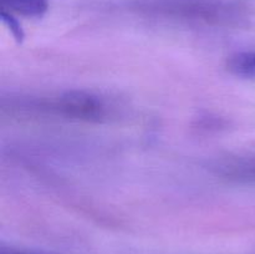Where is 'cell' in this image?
I'll return each instance as SVG.
<instances>
[{
    "label": "cell",
    "instance_id": "obj_5",
    "mask_svg": "<svg viewBox=\"0 0 255 254\" xmlns=\"http://www.w3.org/2000/svg\"><path fill=\"white\" fill-rule=\"evenodd\" d=\"M227 66L237 76L255 80V51H242L232 55Z\"/></svg>",
    "mask_w": 255,
    "mask_h": 254
},
{
    "label": "cell",
    "instance_id": "obj_1",
    "mask_svg": "<svg viewBox=\"0 0 255 254\" xmlns=\"http://www.w3.org/2000/svg\"><path fill=\"white\" fill-rule=\"evenodd\" d=\"M136 7L148 16L206 26H241L248 20L247 7L229 0H141Z\"/></svg>",
    "mask_w": 255,
    "mask_h": 254
},
{
    "label": "cell",
    "instance_id": "obj_3",
    "mask_svg": "<svg viewBox=\"0 0 255 254\" xmlns=\"http://www.w3.org/2000/svg\"><path fill=\"white\" fill-rule=\"evenodd\" d=\"M214 173L233 183L255 184V153L228 154L214 161Z\"/></svg>",
    "mask_w": 255,
    "mask_h": 254
},
{
    "label": "cell",
    "instance_id": "obj_2",
    "mask_svg": "<svg viewBox=\"0 0 255 254\" xmlns=\"http://www.w3.org/2000/svg\"><path fill=\"white\" fill-rule=\"evenodd\" d=\"M11 114L45 116L84 122H102L112 107L99 95L87 91H65L40 97H20L2 104Z\"/></svg>",
    "mask_w": 255,
    "mask_h": 254
},
{
    "label": "cell",
    "instance_id": "obj_4",
    "mask_svg": "<svg viewBox=\"0 0 255 254\" xmlns=\"http://www.w3.org/2000/svg\"><path fill=\"white\" fill-rule=\"evenodd\" d=\"M4 11L25 17H40L47 11V0H0Z\"/></svg>",
    "mask_w": 255,
    "mask_h": 254
},
{
    "label": "cell",
    "instance_id": "obj_6",
    "mask_svg": "<svg viewBox=\"0 0 255 254\" xmlns=\"http://www.w3.org/2000/svg\"><path fill=\"white\" fill-rule=\"evenodd\" d=\"M0 254H49V253L27 251V249H17V248H12V247H1V249H0Z\"/></svg>",
    "mask_w": 255,
    "mask_h": 254
}]
</instances>
